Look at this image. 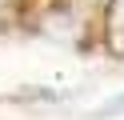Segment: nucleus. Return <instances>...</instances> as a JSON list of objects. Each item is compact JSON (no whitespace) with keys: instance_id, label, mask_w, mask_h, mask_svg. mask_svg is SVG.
<instances>
[{"instance_id":"nucleus-1","label":"nucleus","mask_w":124,"mask_h":120,"mask_svg":"<svg viewBox=\"0 0 124 120\" xmlns=\"http://www.w3.org/2000/svg\"><path fill=\"white\" fill-rule=\"evenodd\" d=\"M104 108H108V112H120V108H124V96H116V100H112V104H104Z\"/></svg>"}]
</instances>
